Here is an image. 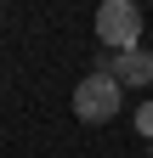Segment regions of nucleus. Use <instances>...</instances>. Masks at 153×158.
Listing matches in <instances>:
<instances>
[{
  "instance_id": "7ed1b4c3",
  "label": "nucleus",
  "mask_w": 153,
  "mask_h": 158,
  "mask_svg": "<svg viewBox=\"0 0 153 158\" xmlns=\"http://www.w3.org/2000/svg\"><path fill=\"white\" fill-rule=\"evenodd\" d=\"M97 73H108L119 90H125V85H130V90H136V85H153V51H142V45H136V51H119V56L108 51L102 62H97Z\"/></svg>"
},
{
  "instance_id": "f257e3e1",
  "label": "nucleus",
  "mask_w": 153,
  "mask_h": 158,
  "mask_svg": "<svg viewBox=\"0 0 153 158\" xmlns=\"http://www.w3.org/2000/svg\"><path fill=\"white\" fill-rule=\"evenodd\" d=\"M97 40L113 45V56H119V51H136V40H142V11L130 6V0H102V6H97Z\"/></svg>"
},
{
  "instance_id": "f03ea898",
  "label": "nucleus",
  "mask_w": 153,
  "mask_h": 158,
  "mask_svg": "<svg viewBox=\"0 0 153 158\" xmlns=\"http://www.w3.org/2000/svg\"><path fill=\"white\" fill-rule=\"evenodd\" d=\"M74 113H80L85 124H108V118L119 113V85H113L108 73H85L80 90H74Z\"/></svg>"
},
{
  "instance_id": "20e7f679",
  "label": "nucleus",
  "mask_w": 153,
  "mask_h": 158,
  "mask_svg": "<svg viewBox=\"0 0 153 158\" xmlns=\"http://www.w3.org/2000/svg\"><path fill=\"white\" fill-rule=\"evenodd\" d=\"M136 130L153 141V102H142V107H136Z\"/></svg>"
}]
</instances>
